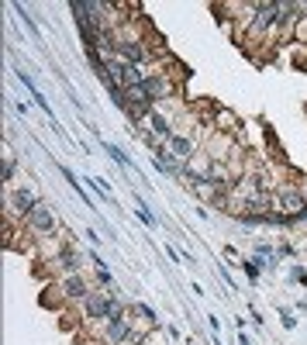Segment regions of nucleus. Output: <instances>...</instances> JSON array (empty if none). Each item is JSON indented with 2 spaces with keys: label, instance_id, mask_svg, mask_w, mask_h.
<instances>
[{
  "label": "nucleus",
  "instance_id": "obj_8",
  "mask_svg": "<svg viewBox=\"0 0 307 345\" xmlns=\"http://www.w3.org/2000/svg\"><path fill=\"white\" fill-rule=\"evenodd\" d=\"M138 214H142V221H145V224H156V218H152V214H148L142 204H138Z\"/></svg>",
  "mask_w": 307,
  "mask_h": 345
},
{
  "label": "nucleus",
  "instance_id": "obj_5",
  "mask_svg": "<svg viewBox=\"0 0 307 345\" xmlns=\"http://www.w3.org/2000/svg\"><path fill=\"white\" fill-rule=\"evenodd\" d=\"M104 152H107V156H110L114 163H121V166H131V163L125 159V152H121V148H114V145H104Z\"/></svg>",
  "mask_w": 307,
  "mask_h": 345
},
{
  "label": "nucleus",
  "instance_id": "obj_1",
  "mask_svg": "<svg viewBox=\"0 0 307 345\" xmlns=\"http://www.w3.org/2000/svg\"><path fill=\"white\" fill-rule=\"evenodd\" d=\"M142 93L148 97V100H163V97H169L173 93V83L166 80V76H145V80H142Z\"/></svg>",
  "mask_w": 307,
  "mask_h": 345
},
{
  "label": "nucleus",
  "instance_id": "obj_6",
  "mask_svg": "<svg viewBox=\"0 0 307 345\" xmlns=\"http://www.w3.org/2000/svg\"><path fill=\"white\" fill-rule=\"evenodd\" d=\"M169 145L176 148V156H190V142H183V138H169Z\"/></svg>",
  "mask_w": 307,
  "mask_h": 345
},
{
  "label": "nucleus",
  "instance_id": "obj_7",
  "mask_svg": "<svg viewBox=\"0 0 307 345\" xmlns=\"http://www.w3.org/2000/svg\"><path fill=\"white\" fill-rule=\"evenodd\" d=\"M66 290H69V293H76V297H83V293H87L80 280H69V283H66Z\"/></svg>",
  "mask_w": 307,
  "mask_h": 345
},
{
  "label": "nucleus",
  "instance_id": "obj_2",
  "mask_svg": "<svg viewBox=\"0 0 307 345\" xmlns=\"http://www.w3.org/2000/svg\"><path fill=\"white\" fill-rule=\"evenodd\" d=\"M31 221H35L38 228H42V232H49V228H52V214H49V211H45L42 204H38V207L31 211Z\"/></svg>",
  "mask_w": 307,
  "mask_h": 345
},
{
  "label": "nucleus",
  "instance_id": "obj_4",
  "mask_svg": "<svg viewBox=\"0 0 307 345\" xmlns=\"http://www.w3.org/2000/svg\"><path fill=\"white\" fill-rule=\"evenodd\" d=\"M148 121H152V131H159V135H169V125H166V118H159V114H148Z\"/></svg>",
  "mask_w": 307,
  "mask_h": 345
},
{
  "label": "nucleus",
  "instance_id": "obj_3",
  "mask_svg": "<svg viewBox=\"0 0 307 345\" xmlns=\"http://www.w3.org/2000/svg\"><path fill=\"white\" fill-rule=\"evenodd\" d=\"M14 204H18V211H21V214H31V211L38 207V204L31 200V194H28V190H21V194H14Z\"/></svg>",
  "mask_w": 307,
  "mask_h": 345
}]
</instances>
